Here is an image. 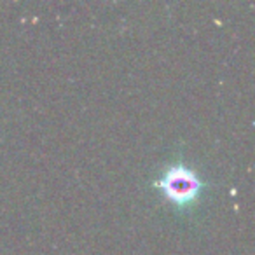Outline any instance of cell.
I'll return each mask as SVG.
<instances>
[{
    "label": "cell",
    "instance_id": "obj_1",
    "mask_svg": "<svg viewBox=\"0 0 255 255\" xmlns=\"http://www.w3.org/2000/svg\"><path fill=\"white\" fill-rule=\"evenodd\" d=\"M157 187L164 192L170 201L178 206H187L196 201L203 189V182L198 175L187 166H170L163 177L157 180Z\"/></svg>",
    "mask_w": 255,
    "mask_h": 255
}]
</instances>
